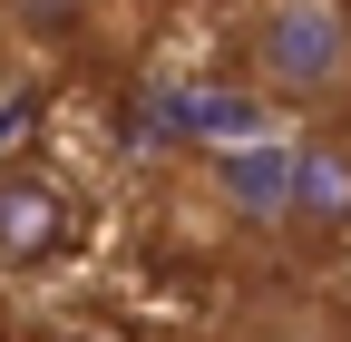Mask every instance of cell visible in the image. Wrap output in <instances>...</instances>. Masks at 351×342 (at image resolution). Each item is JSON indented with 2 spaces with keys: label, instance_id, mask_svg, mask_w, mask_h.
Here are the masks:
<instances>
[{
  "label": "cell",
  "instance_id": "obj_2",
  "mask_svg": "<svg viewBox=\"0 0 351 342\" xmlns=\"http://www.w3.org/2000/svg\"><path fill=\"white\" fill-rule=\"evenodd\" d=\"M283 235H341L351 225V147H293L283 157Z\"/></svg>",
  "mask_w": 351,
  "mask_h": 342
},
{
  "label": "cell",
  "instance_id": "obj_3",
  "mask_svg": "<svg viewBox=\"0 0 351 342\" xmlns=\"http://www.w3.org/2000/svg\"><path fill=\"white\" fill-rule=\"evenodd\" d=\"M69 244V196L39 166H0V254L10 264H49Z\"/></svg>",
  "mask_w": 351,
  "mask_h": 342
},
{
  "label": "cell",
  "instance_id": "obj_4",
  "mask_svg": "<svg viewBox=\"0 0 351 342\" xmlns=\"http://www.w3.org/2000/svg\"><path fill=\"white\" fill-rule=\"evenodd\" d=\"M10 89H20V39L0 30V108H10Z\"/></svg>",
  "mask_w": 351,
  "mask_h": 342
},
{
  "label": "cell",
  "instance_id": "obj_1",
  "mask_svg": "<svg viewBox=\"0 0 351 342\" xmlns=\"http://www.w3.org/2000/svg\"><path fill=\"white\" fill-rule=\"evenodd\" d=\"M244 69L283 108L351 98V0H254L244 10Z\"/></svg>",
  "mask_w": 351,
  "mask_h": 342
}]
</instances>
